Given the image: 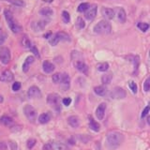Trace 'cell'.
<instances>
[{"instance_id":"1","label":"cell","mask_w":150,"mask_h":150,"mask_svg":"<svg viewBox=\"0 0 150 150\" xmlns=\"http://www.w3.org/2000/svg\"><path fill=\"white\" fill-rule=\"evenodd\" d=\"M124 141V135L118 131H111L107 134L106 145L110 149H116Z\"/></svg>"},{"instance_id":"2","label":"cell","mask_w":150,"mask_h":150,"mask_svg":"<svg viewBox=\"0 0 150 150\" xmlns=\"http://www.w3.org/2000/svg\"><path fill=\"white\" fill-rule=\"evenodd\" d=\"M4 15H5V18H6V21L8 23V25L11 28V30L17 34V33H20L22 31V26L19 25L18 23L15 22L14 20V17H13V14L11 11H8V9H6V11H4Z\"/></svg>"},{"instance_id":"3","label":"cell","mask_w":150,"mask_h":150,"mask_svg":"<svg viewBox=\"0 0 150 150\" xmlns=\"http://www.w3.org/2000/svg\"><path fill=\"white\" fill-rule=\"evenodd\" d=\"M94 32L100 35H108L112 32V25L108 21H100L94 26Z\"/></svg>"},{"instance_id":"4","label":"cell","mask_w":150,"mask_h":150,"mask_svg":"<svg viewBox=\"0 0 150 150\" xmlns=\"http://www.w3.org/2000/svg\"><path fill=\"white\" fill-rule=\"evenodd\" d=\"M60 96L56 93H51L47 96V103L54 109L55 111L60 112L61 110V105H60Z\"/></svg>"},{"instance_id":"5","label":"cell","mask_w":150,"mask_h":150,"mask_svg":"<svg viewBox=\"0 0 150 150\" xmlns=\"http://www.w3.org/2000/svg\"><path fill=\"white\" fill-rule=\"evenodd\" d=\"M23 114H25V117L28 119V121L31 123H35L37 120V111L33 106L27 104L23 107Z\"/></svg>"},{"instance_id":"6","label":"cell","mask_w":150,"mask_h":150,"mask_svg":"<svg viewBox=\"0 0 150 150\" xmlns=\"http://www.w3.org/2000/svg\"><path fill=\"white\" fill-rule=\"evenodd\" d=\"M11 51L8 48V47H2L0 49V61L3 65H8L11 62Z\"/></svg>"},{"instance_id":"7","label":"cell","mask_w":150,"mask_h":150,"mask_svg":"<svg viewBox=\"0 0 150 150\" xmlns=\"http://www.w3.org/2000/svg\"><path fill=\"white\" fill-rule=\"evenodd\" d=\"M111 97L115 100H122L126 97V91L122 87H115L111 92Z\"/></svg>"},{"instance_id":"8","label":"cell","mask_w":150,"mask_h":150,"mask_svg":"<svg viewBox=\"0 0 150 150\" xmlns=\"http://www.w3.org/2000/svg\"><path fill=\"white\" fill-rule=\"evenodd\" d=\"M48 20H40L37 22H33L31 23V27L35 32H40L44 29L45 26L48 25Z\"/></svg>"},{"instance_id":"9","label":"cell","mask_w":150,"mask_h":150,"mask_svg":"<svg viewBox=\"0 0 150 150\" xmlns=\"http://www.w3.org/2000/svg\"><path fill=\"white\" fill-rule=\"evenodd\" d=\"M27 96L30 98H40L41 97V91L40 89L36 86H32L28 88L27 90Z\"/></svg>"},{"instance_id":"10","label":"cell","mask_w":150,"mask_h":150,"mask_svg":"<svg viewBox=\"0 0 150 150\" xmlns=\"http://www.w3.org/2000/svg\"><path fill=\"white\" fill-rule=\"evenodd\" d=\"M115 16H116L117 20H118L121 23H124L127 20V15H126V11L123 8L121 7H117L115 9Z\"/></svg>"},{"instance_id":"11","label":"cell","mask_w":150,"mask_h":150,"mask_svg":"<svg viewBox=\"0 0 150 150\" xmlns=\"http://www.w3.org/2000/svg\"><path fill=\"white\" fill-rule=\"evenodd\" d=\"M97 12H98V6L96 4H93L86 11L84 17H86V19H87V20H93V19L96 17Z\"/></svg>"},{"instance_id":"12","label":"cell","mask_w":150,"mask_h":150,"mask_svg":"<svg viewBox=\"0 0 150 150\" xmlns=\"http://www.w3.org/2000/svg\"><path fill=\"white\" fill-rule=\"evenodd\" d=\"M70 86V78L68 73H62V79L60 82V87L63 91L69 90Z\"/></svg>"},{"instance_id":"13","label":"cell","mask_w":150,"mask_h":150,"mask_svg":"<svg viewBox=\"0 0 150 150\" xmlns=\"http://www.w3.org/2000/svg\"><path fill=\"white\" fill-rule=\"evenodd\" d=\"M73 64H74V67L76 68L77 70L81 71L83 73H86L87 70H88V67L87 65L83 62V60H80V59H74L73 61Z\"/></svg>"},{"instance_id":"14","label":"cell","mask_w":150,"mask_h":150,"mask_svg":"<svg viewBox=\"0 0 150 150\" xmlns=\"http://www.w3.org/2000/svg\"><path fill=\"white\" fill-rule=\"evenodd\" d=\"M105 111H106V103L102 102L97 107L96 109V116L98 117V120H102L104 118L105 115Z\"/></svg>"},{"instance_id":"15","label":"cell","mask_w":150,"mask_h":150,"mask_svg":"<svg viewBox=\"0 0 150 150\" xmlns=\"http://www.w3.org/2000/svg\"><path fill=\"white\" fill-rule=\"evenodd\" d=\"M13 79H14V75L9 69L4 70V71L1 73V75H0V80H1L2 82L9 83V82L13 81Z\"/></svg>"},{"instance_id":"16","label":"cell","mask_w":150,"mask_h":150,"mask_svg":"<svg viewBox=\"0 0 150 150\" xmlns=\"http://www.w3.org/2000/svg\"><path fill=\"white\" fill-rule=\"evenodd\" d=\"M101 13L106 20H112L115 17V11L110 8H102Z\"/></svg>"},{"instance_id":"17","label":"cell","mask_w":150,"mask_h":150,"mask_svg":"<svg viewBox=\"0 0 150 150\" xmlns=\"http://www.w3.org/2000/svg\"><path fill=\"white\" fill-rule=\"evenodd\" d=\"M42 69H43V71L45 73H52L54 70L55 67L54 65L50 62L48 60H45L43 63H42Z\"/></svg>"},{"instance_id":"18","label":"cell","mask_w":150,"mask_h":150,"mask_svg":"<svg viewBox=\"0 0 150 150\" xmlns=\"http://www.w3.org/2000/svg\"><path fill=\"white\" fill-rule=\"evenodd\" d=\"M34 61H35L34 56H32V55L27 56L26 59L25 60V62H23V72H27L28 70H29L30 65L34 63Z\"/></svg>"},{"instance_id":"19","label":"cell","mask_w":150,"mask_h":150,"mask_svg":"<svg viewBox=\"0 0 150 150\" xmlns=\"http://www.w3.org/2000/svg\"><path fill=\"white\" fill-rule=\"evenodd\" d=\"M68 123L72 128H78L80 125L79 117L76 115H70L69 117H68Z\"/></svg>"},{"instance_id":"20","label":"cell","mask_w":150,"mask_h":150,"mask_svg":"<svg viewBox=\"0 0 150 150\" xmlns=\"http://www.w3.org/2000/svg\"><path fill=\"white\" fill-rule=\"evenodd\" d=\"M51 147H52V150H69V148L66 144L62 143H58V142L51 143Z\"/></svg>"},{"instance_id":"21","label":"cell","mask_w":150,"mask_h":150,"mask_svg":"<svg viewBox=\"0 0 150 150\" xmlns=\"http://www.w3.org/2000/svg\"><path fill=\"white\" fill-rule=\"evenodd\" d=\"M94 92H95L98 96L103 97L106 95L107 93V88L104 86H98L96 87H94Z\"/></svg>"},{"instance_id":"22","label":"cell","mask_w":150,"mask_h":150,"mask_svg":"<svg viewBox=\"0 0 150 150\" xmlns=\"http://www.w3.org/2000/svg\"><path fill=\"white\" fill-rule=\"evenodd\" d=\"M52 116L49 112H43L39 116V122L40 124H47L51 120Z\"/></svg>"},{"instance_id":"23","label":"cell","mask_w":150,"mask_h":150,"mask_svg":"<svg viewBox=\"0 0 150 150\" xmlns=\"http://www.w3.org/2000/svg\"><path fill=\"white\" fill-rule=\"evenodd\" d=\"M0 122H1L4 126H7V127H11L14 124L13 119L8 115H3L1 118H0Z\"/></svg>"},{"instance_id":"24","label":"cell","mask_w":150,"mask_h":150,"mask_svg":"<svg viewBox=\"0 0 150 150\" xmlns=\"http://www.w3.org/2000/svg\"><path fill=\"white\" fill-rule=\"evenodd\" d=\"M40 15H42L43 17H51L52 15L54 14V11L51 8H48V7H45V8H42L40 11Z\"/></svg>"},{"instance_id":"25","label":"cell","mask_w":150,"mask_h":150,"mask_svg":"<svg viewBox=\"0 0 150 150\" xmlns=\"http://www.w3.org/2000/svg\"><path fill=\"white\" fill-rule=\"evenodd\" d=\"M21 44H22V46L23 47V48H25V49H29L30 50V48H31V46L33 45L32 43H31V40L28 39V37L27 36H23V38H22V40H21Z\"/></svg>"},{"instance_id":"26","label":"cell","mask_w":150,"mask_h":150,"mask_svg":"<svg viewBox=\"0 0 150 150\" xmlns=\"http://www.w3.org/2000/svg\"><path fill=\"white\" fill-rule=\"evenodd\" d=\"M89 128H90L93 131H96V132H98L100 129V125L98 123L97 121H95L94 119H90V122H89Z\"/></svg>"},{"instance_id":"27","label":"cell","mask_w":150,"mask_h":150,"mask_svg":"<svg viewBox=\"0 0 150 150\" xmlns=\"http://www.w3.org/2000/svg\"><path fill=\"white\" fill-rule=\"evenodd\" d=\"M112 75L111 73H106L104 75H102L101 82L103 84H109L112 82Z\"/></svg>"},{"instance_id":"28","label":"cell","mask_w":150,"mask_h":150,"mask_svg":"<svg viewBox=\"0 0 150 150\" xmlns=\"http://www.w3.org/2000/svg\"><path fill=\"white\" fill-rule=\"evenodd\" d=\"M60 41V38L58 36V34L56 33V34L53 35L51 38H50V40H49V42H50V44L52 46H55V45H57V43Z\"/></svg>"},{"instance_id":"29","label":"cell","mask_w":150,"mask_h":150,"mask_svg":"<svg viewBox=\"0 0 150 150\" xmlns=\"http://www.w3.org/2000/svg\"><path fill=\"white\" fill-rule=\"evenodd\" d=\"M97 69L98 70V71H101V72L107 71V70L109 69V64L106 63V62H102V63L98 64Z\"/></svg>"},{"instance_id":"30","label":"cell","mask_w":150,"mask_h":150,"mask_svg":"<svg viewBox=\"0 0 150 150\" xmlns=\"http://www.w3.org/2000/svg\"><path fill=\"white\" fill-rule=\"evenodd\" d=\"M89 7H90V5L88 3H81L78 6L77 11H78V12H86Z\"/></svg>"},{"instance_id":"31","label":"cell","mask_w":150,"mask_h":150,"mask_svg":"<svg viewBox=\"0 0 150 150\" xmlns=\"http://www.w3.org/2000/svg\"><path fill=\"white\" fill-rule=\"evenodd\" d=\"M137 27L139 28V29L141 31H143V32H146L148 30V28H149V25L146 23H143V22H140L137 23Z\"/></svg>"},{"instance_id":"32","label":"cell","mask_w":150,"mask_h":150,"mask_svg":"<svg viewBox=\"0 0 150 150\" xmlns=\"http://www.w3.org/2000/svg\"><path fill=\"white\" fill-rule=\"evenodd\" d=\"M84 25H86V23H84L83 19L82 17H78L76 20V27L78 29H83Z\"/></svg>"},{"instance_id":"33","label":"cell","mask_w":150,"mask_h":150,"mask_svg":"<svg viewBox=\"0 0 150 150\" xmlns=\"http://www.w3.org/2000/svg\"><path fill=\"white\" fill-rule=\"evenodd\" d=\"M129 89L131 90V92H132L133 94H136L138 91V86H137V84H136L135 82L133 81H129Z\"/></svg>"},{"instance_id":"34","label":"cell","mask_w":150,"mask_h":150,"mask_svg":"<svg viewBox=\"0 0 150 150\" xmlns=\"http://www.w3.org/2000/svg\"><path fill=\"white\" fill-rule=\"evenodd\" d=\"M6 1H8L11 4L14 5V6H17V7H23L25 5L23 0H6Z\"/></svg>"},{"instance_id":"35","label":"cell","mask_w":150,"mask_h":150,"mask_svg":"<svg viewBox=\"0 0 150 150\" xmlns=\"http://www.w3.org/2000/svg\"><path fill=\"white\" fill-rule=\"evenodd\" d=\"M61 79H62V73H54L52 77V80L54 83H60Z\"/></svg>"},{"instance_id":"36","label":"cell","mask_w":150,"mask_h":150,"mask_svg":"<svg viewBox=\"0 0 150 150\" xmlns=\"http://www.w3.org/2000/svg\"><path fill=\"white\" fill-rule=\"evenodd\" d=\"M143 87H144V92H150V76L145 79Z\"/></svg>"},{"instance_id":"37","label":"cell","mask_w":150,"mask_h":150,"mask_svg":"<svg viewBox=\"0 0 150 150\" xmlns=\"http://www.w3.org/2000/svg\"><path fill=\"white\" fill-rule=\"evenodd\" d=\"M62 20L65 23H69L70 21V16H69V13L68 11H64L62 12Z\"/></svg>"},{"instance_id":"38","label":"cell","mask_w":150,"mask_h":150,"mask_svg":"<svg viewBox=\"0 0 150 150\" xmlns=\"http://www.w3.org/2000/svg\"><path fill=\"white\" fill-rule=\"evenodd\" d=\"M57 34H58V36L60 38V40H67V41L70 40L69 36L67 34V33H65V32H58Z\"/></svg>"},{"instance_id":"39","label":"cell","mask_w":150,"mask_h":150,"mask_svg":"<svg viewBox=\"0 0 150 150\" xmlns=\"http://www.w3.org/2000/svg\"><path fill=\"white\" fill-rule=\"evenodd\" d=\"M36 143H37V141H36L35 139H33V138H31V139H29V140H27V143H26V146H27V148H28V149H32V148L36 145Z\"/></svg>"},{"instance_id":"40","label":"cell","mask_w":150,"mask_h":150,"mask_svg":"<svg viewBox=\"0 0 150 150\" xmlns=\"http://www.w3.org/2000/svg\"><path fill=\"white\" fill-rule=\"evenodd\" d=\"M149 111H150V103H148V105L144 109V111H143V112H142V115H141V117H142V118H144V117L148 115Z\"/></svg>"},{"instance_id":"41","label":"cell","mask_w":150,"mask_h":150,"mask_svg":"<svg viewBox=\"0 0 150 150\" xmlns=\"http://www.w3.org/2000/svg\"><path fill=\"white\" fill-rule=\"evenodd\" d=\"M21 86H22V84H21L20 82H15V83H13V84H12V90H13V91H15V92H17V91L20 90Z\"/></svg>"},{"instance_id":"42","label":"cell","mask_w":150,"mask_h":150,"mask_svg":"<svg viewBox=\"0 0 150 150\" xmlns=\"http://www.w3.org/2000/svg\"><path fill=\"white\" fill-rule=\"evenodd\" d=\"M62 103H63V105L68 107L70 105V103H71V98H64L62 100Z\"/></svg>"},{"instance_id":"43","label":"cell","mask_w":150,"mask_h":150,"mask_svg":"<svg viewBox=\"0 0 150 150\" xmlns=\"http://www.w3.org/2000/svg\"><path fill=\"white\" fill-rule=\"evenodd\" d=\"M30 50L32 51V53L34 54L36 56H38V57H39L40 56V54H39V51H38V49H37V47L35 46V45H32L31 46V48H30Z\"/></svg>"},{"instance_id":"44","label":"cell","mask_w":150,"mask_h":150,"mask_svg":"<svg viewBox=\"0 0 150 150\" xmlns=\"http://www.w3.org/2000/svg\"><path fill=\"white\" fill-rule=\"evenodd\" d=\"M133 62H134V68H135V70H137L138 66H139V63H140V57H139V56H135V57H134V60H133Z\"/></svg>"},{"instance_id":"45","label":"cell","mask_w":150,"mask_h":150,"mask_svg":"<svg viewBox=\"0 0 150 150\" xmlns=\"http://www.w3.org/2000/svg\"><path fill=\"white\" fill-rule=\"evenodd\" d=\"M7 39V35L4 33H0V45H2Z\"/></svg>"},{"instance_id":"46","label":"cell","mask_w":150,"mask_h":150,"mask_svg":"<svg viewBox=\"0 0 150 150\" xmlns=\"http://www.w3.org/2000/svg\"><path fill=\"white\" fill-rule=\"evenodd\" d=\"M9 145H11V150H16L17 149V144L15 142H9Z\"/></svg>"},{"instance_id":"47","label":"cell","mask_w":150,"mask_h":150,"mask_svg":"<svg viewBox=\"0 0 150 150\" xmlns=\"http://www.w3.org/2000/svg\"><path fill=\"white\" fill-rule=\"evenodd\" d=\"M51 35H52V33H51V32H49V33H47L46 35H44V38H45V39H48V37H50Z\"/></svg>"},{"instance_id":"48","label":"cell","mask_w":150,"mask_h":150,"mask_svg":"<svg viewBox=\"0 0 150 150\" xmlns=\"http://www.w3.org/2000/svg\"><path fill=\"white\" fill-rule=\"evenodd\" d=\"M147 123H148V124L150 125V115H149V116L147 117Z\"/></svg>"},{"instance_id":"49","label":"cell","mask_w":150,"mask_h":150,"mask_svg":"<svg viewBox=\"0 0 150 150\" xmlns=\"http://www.w3.org/2000/svg\"><path fill=\"white\" fill-rule=\"evenodd\" d=\"M3 101V97L1 96V95H0V103H1Z\"/></svg>"},{"instance_id":"50","label":"cell","mask_w":150,"mask_h":150,"mask_svg":"<svg viewBox=\"0 0 150 150\" xmlns=\"http://www.w3.org/2000/svg\"><path fill=\"white\" fill-rule=\"evenodd\" d=\"M149 56H150V51H149Z\"/></svg>"}]
</instances>
